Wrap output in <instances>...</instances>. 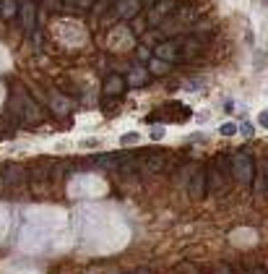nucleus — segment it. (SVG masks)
Masks as SVG:
<instances>
[{
  "label": "nucleus",
  "mask_w": 268,
  "mask_h": 274,
  "mask_svg": "<svg viewBox=\"0 0 268 274\" xmlns=\"http://www.w3.org/2000/svg\"><path fill=\"white\" fill-rule=\"evenodd\" d=\"M29 180V172H26V167H21V165H5L3 167V183L8 188H19V186H24V183Z\"/></svg>",
  "instance_id": "obj_5"
},
{
  "label": "nucleus",
  "mask_w": 268,
  "mask_h": 274,
  "mask_svg": "<svg viewBox=\"0 0 268 274\" xmlns=\"http://www.w3.org/2000/svg\"><path fill=\"white\" fill-rule=\"evenodd\" d=\"M52 162L50 159H37V162H32L26 167V172H29V183H32V188L34 191H39V186H44L50 178H52Z\"/></svg>",
  "instance_id": "obj_3"
},
{
  "label": "nucleus",
  "mask_w": 268,
  "mask_h": 274,
  "mask_svg": "<svg viewBox=\"0 0 268 274\" xmlns=\"http://www.w3.org/2000/svg\"><path fill=\"white\" fill-rule=\"evenodd\" d=\"M266 3H268V0H266Z\"/></svg>",
  "instance_id": "obj_35"
},
{
  "label": "nucleus",
  "mask_w": 268,
  "mask_h": 274,
  "mask_svg": "<svg viewBox=\"0 0 268 274\" xmlns=\"http://www.w3.org/2000/svg\"><path fill=\"white\" fill-rule=\"evenodd\" d=\"M60 8V0H47V11H57Z\"/></svg>",
  "instance_id": "obj_26"
},
{
  "label": "nucleus",
  "mask_w": 268,
  "mask_h": 274,
  "mask_svg": "<svg viewBox=\"0 0 268 274\" xmlns=\"http://www.w3.org/2000/svg\"><path fill=\"white\" fill-rule=\"evenodd\" d=\"M237 128H240V133L245 136V139H250V136L255 133V126H252L250 120H245V123H242V126H237Z\"/></svg>",
  "instance_id": "obj_22"
},
{
  "label": "nucleus",
  "mask_w": 268,
  "mask_h": 274,
  "mask_svg": "<svg viewBox=\"0 0 268 274\" xmlns=\"http://www.w3.org/2000/svg\"><path fill=\"white\" fill-rule=\"evenodd\" d=\"M125 89H128V81H125V76H120V73H110L104 79V84H102V94L104 97H120Z\"/></svg>",
  "instance_id": "obj_10"
},
{
  "label": "nucleus",
  "mask_w": 268,
  "mask_h": 274,
  "mask_svg": "<svg viewBox=\"0 0 268 274\" xmlns=\"http://www.w3.org/2000/svg\"><path fill=\"white\" fill-rule=\"evenodd\" d=\"M19 8L21 5L16 3V0H3V3H0V13H3L5 19H11L13 13H19Z\"/></svg>",
  "instance_id": "obj_18"
},
{
  "label": "nucleus",
  "mask_w": 268,
  "mask_h": 274,
  "mask_svg": "<svg viewBox=\"0 0 268 274\" xmlns=\"http://www.w3.org/2000/svg\"><path fill=\"white\" fill-rule=\"evenodd\" d=\"M258 126H260V128H268V110H263V112L258 115Z\"/></svg>",
  "instance_id": "obj_25"
},
{
  "label": "nucleus",
  "mask_w": 268,
  "mask_h": 274,
  "mask_svg": "<svg viewBox=\"0 0 268 274\" xmlns=\"http://www.w3.org/2000/svg\"><path fill=\"white\" fill-rule=\"evenodd\" d=\"M110 8H115V3H112V0H96L94 13H96V16H102V13H104V11H110Z\"/></svg>",
  "instance_id": "obj_21"
},
{
  "label": "nucleus",
  "mask_w": 268,
  "mask_h": 274,
  "mask_svg": "<svg viewBox=\"0 0 268 274\" xmlns=\"http://www.w3.org/2000/svg\"><path fill=\"white\" fill-rule=\"evenodd\" d=\"M172 71V63H164V60H159V58H151L149 60V73L151 76H164V73H170Z\"/></svg>",
  "instance_id": "obj_16"
},
{
  "label": "nucleus",
  "mask_w": 268,
  "mask_h": 274,
  "mask_svg": "<svg viewBox=\"0 0 268 274\" xmlns=\"http://www.w3.org/2000/svg\"><path fill=\"white\" fill-rule=\"evenodd\" d=\"M156 3H159V0H143V5H149V8H154Z\"/></svg>",
  "instance_id": "obj_30"
},
{
  "label": "nucleus",
  "mask_w": 268,
  "mask_h": 274,
  "mask_svg": "<svg viewBox=\"0 0 268 274\" xmlns=\"http://www.w3.org/2000/svg\"><path fill=\"white\" fill-rule=\"evenodd\" d=\"M138 141H141V136H138V133H125V136L120 139L122 147H130V144H138Z\"/></svg>",
  "instance_id": "obj_23"
},
{
  "label": "nucleus",
  "mask_w": 268,
  "mask_h": 274,
  "mask_svg": "<svg viewBox=\"0 0 268 274\" xmlns=\"http://www.w3.org/2000/svg\"><path fill=\"white\" fill-rule=\"evenodd\" d=\"M122 154H125V151H117V154H94V157H91V162L99 165V167H107V170H117L120 172Z\"/></svg>",
  "instance_id": "obj_15"
},
{
  "label": "nucleus",
  "mask_w": 268,
  "mask_h": 274,
  "mask_svg": "<svg viewBox=\"0 0 268 274\" xmlns=\"http://www.w3.org/2000/svg\"><path fill=\"white\" fill-rule=\"evenodd\" d=\"M52 112H55V115L60 118V115H68V110H71V107H68V100H65V97H52Z\"/></svg>",
  "instance_id": "obj_17"
},
{
  "label": "nucleus",
  "mask_w": 268,
  "mask_h": 274,
  "mask_svg": "<svg viewBox=\"0 0 268 274\" xmlns=\"http://www.w3.org/2000/svg\"><path fill=\"white\" fill-rule=\"evenodd\" d=\"M180 0H159V3L154 5V8H149L146 13V21H149V26H159L164 19H170L174 11L180 8Z\"/></svg>",
  "instance_id": "obj_2"
},
{
  "label": "nucleus",
  "mask_w": 268,
  "mask_h": 274,
  "mask_svg": "<svg viewBox=\"0 0 268 274\" xmlns=\"http://www.w3.org/2000/svg\"><path fill=\"white\" fill-rule=\"evenodd\" d=\"M130 274H151L149 269H135V272H130Z\"/></svg>",
  "instance_id": "obj_33"
},
{
  "label": "nucleus",
  "mask_w": 268,
  "mask_h": 274,
  "mask_svg": "<svg viewBox=\"0 0 268 274\" xmlns=\"http://www.w3.org/2000/svg\"><path fill=\"white\" fill-rule=\"evenodd\" d=\"M19 100H21V115H24V123H26V126L42 123V110H39V105H37L24 89L19 91Z\"/></svg>",
  "instance_id": "obj_4"
},
{
  "label": "nucleus",
  "mask_w": 268,
  "mask_h": 274,
  "mask_svg": "<svg viewBox=\"0 0 268 274\" xmlns=\"http://www.w3.org/2000/svg\"><path fill=\"white\" fill-rule=\"evenodd\" d=\"M224 110H227V112H234V110H237V107H234V100H227V102H224Z\"/></svg>",
  "instance_id": "obj_29"
},
{
  "label": "nucleus",
  "mask_w": 268,
  "mask_h": 274,
  "mask_svg": "<svg viewBox=\"0 0 268 274\" xmlns=\"http://www.w3.org/2000/svg\"><path fill=\"white\" fill-rule=\"evenodd\" d=\"M216 274H232V266H224V264H221V266H216Z\"/></svg>",
  "instance_id": "obj_27"
},
{
  "label": "nucleus",
  "mask_w": 268,
  "mask_h": 274,
  "mask_svg": "<svg viewBox=\"0 0 268 274\" xmlns=\"http://www.w3.org/2000/svg\"><path fill=\"white\" fill-rule=\"evenodd\" d=\"M206 183H209V191H211V193H224V188H227V175L211 162L209 167H206Z\"/></svg>",
  "instance_id": "obj_8"
},
{
  "label": "nucleus",
  "mask_w": 268,
  "mask_h": 274,
  "mask_svg": "<svg viewBox=\"0 0 268 274\" xmlns=\"http://www.w3.org/2000/svg\"><path fill=\"white\" fill-rule=\"evenodd\" d=\"M185 89H190V91H198L201 89V81H188V86Z\"/></svg>",
  "instance_id": "obj_28"
},
{
  "label": "nucleus",
  "mask_w": 268,
  "mask_h": 274,
  "mask_svg": "<svg viewBox=\"0 0 268 274\" xmlns=\"http://www.w3.org/2000/svg\"><path fill=\"white\" fill-rule=\"evenodd\" d=\"M232 175L237 178V183L250 186L252 178H255V159H252V154H248V151L232 154Z\"/></svg>",
  "instance_id": "obj_1"
},
{
  "label": "nucleus",
  "mask_w": 268,
  "mask_h": 274,
  "mask_svg": "<svg viewBox=\"0 0 268 274\" xmlns=\"http://www.w3.org/2000/svg\"><path fill=\"white\" fill-rule=\"evenodd\" d=\"M151 139H154V141H162V139H164V128L156 126L154 131H151Z\"/></svg>",
  "instance_id": "obj_24"
},
{
  "label": "nucleus",
  "mask_w": 268,
  "mask_h": 274,
  "mask_svg": "<svg viewBox=\"0 0 268 274\" xmlns=\"http://www.w3.org/2000/svg\"><path fill=\"white\" fill-rule=\"evenodd\" d=\"M141 5H143V0H115V16L130 21L138 16Z\"/></svg>",
  "instance_id": "obj_11"
},
{
  "label": "nucleus",
  "mask_w": 268,
  "mask_h": 274,
  "mask_svg": "<svg viewBox=\"0 0 268 274\" xmlns=\"http://www.w3.org/2000/svg\"><path fill=\"white\" fill-rule=\"evenodd\" d=\"M149 79H151L149 68H146V65H138V63L130 65V68H128V76H125L128 86H146Z\"/></svg>",
  "instance_id": "obj_13"
},
{
  "label": "nucleus",
  "mask_w": 268,
  "mask_h": 274,
  "mask_svg": "<svg viewBox=\"0 0 268 274\" xmlns=\"http://www.w3.org/2000/svg\"><path fill=\"white\" fill-rule=\"evenodd\" d=\"M19 16H21V29L24 32H34V26H37V3L34 0H21Z\"/></svg>",
  "instance_id": "obj_9"
},
{
  "label": "nucleus",
  "mask_w": 268,
  "mask_h": 274,
  "mask_svg": "<svg viewBox=\"0 0 268 274\" xmlns=\"http://www.w3.org/2000/svg\"><path fill=\"white\" fill-rule=\"evenodd\" d=\"M143 170L146 172H164L167 170V154H162V151H149L143 157Z\"/></svg>",
  "instance_id": "obj_14"
},
{
  "label": "nucleus",
  "mask_w": 268,
  "mask_h": 274,
  "mask_svg": "<svg viewBox=\"0 0 268 274\" xmlns=\"http://www.w3.org/2000/svg\"><path fill=\"white\" fill-rule=\"evenodd\" d=\"M263 183H266V191H268V165H266V172H263Z\"/></svg>",
  "instance_id": "obj_31"
},
{
  "label": "nucleus",
  "mask_w": 268,
  "mask_h": 274,
  "mask_svg": "<svg viewBox=\"0 0 268 274\" xmlns=\"http://www.w3.org/2000/svg\"><path fill=\"white\" fill-rule=\"evenodd\" d=\"M154 58L164 60V63H177V60H180V44H177V40L159 42L156 47H154Z\"/></svg>",
  "instance_id": "obj_7"
},
{
  "label": "nucleus",
  "mask_w": 268,
  "mask_h": 274,
  "mask_svg": "<svg viewBox=\"0 0 268 274\" xmlns=\"http://www.w3.org/2000/svg\"><path fill=\"white\" fill-rule=\"evenodd\" d=\"M177 44H180V60L182 58H193L203 47V37L190 34V37H182V40H177Z\"/></svg>",
  "instance_id": "obj_12"
},
{
  "label": "nucleus",
  "mask_w": 268,
  "mask_h": 274,
  "mask_svg": "<svg viewBox=\"0 0 268 274\" xmlns=\"http://www.w3.org/2000/svg\"><path fill=\"white\" fill-rule=\"evenodd\" d=\"M206 191H209V183H206V170H193V175H190L188 180V193L193 201H201Z\"/></svg>",
  "instance_id": "obj_6"
},
{
  "label": "nucleus",
  "mask_w": 268,
  "mask_h": 274,
  "mask_svg": "<svg viewBox=\"0 0 268 274\" xmlns=\"http://www.w3.org/2000/svg\"><path fill=\"white\" fill-rule=\"evenodd\" d=\"M240 274H252V272H245V269H242V272H240Z\"/></svg>",
  "instance_id": "obj_34"
},
{
  "label": "nucleus",
  "mask_w": 268,
  "mask_h": 274,
  "mask_svg": "<svg viewBox=\"0 0 268 274\" xmlns=\"http://www.w3.org/2000/svg\"><path fill=\"white\" fill-rule=\"evenodd\" d=\"M252 274H268L266 269H260V266H255V269H252Z\"/></svg>",
  "instance_id": "obj_32"
},
{
  "label": "nucleus",
  "mask_w": 268,
  "mask_h": 274,
  "mask_svg": "<svg viewBox=\"0 0 268 274\" xmlns=\"http://www.w3.org/2000/svg\"><path fill=\"white\" fill-rule=\"evenodd\" d=\"M65 5H73V8H94L96 0H63Z\"/></svg>",
  "instance_id": "obj_20"
},
{
  "label": "nucleus",
  "mask_w": 268,
  "mask_h": 274,
  "mask_svg": "<svg viewBox=\"0 0 268 274\" xmlns=\"http://www.w3.org/2000/svg\"><path fill=\"white\" fill-rule=\"evenodd\" d=\"M237 131H240V128H237V123H232V120H227V123L219 126V133L221 136H234Z\"/></svg>",
  "instance_id": "obj_19"
}]
</instances>
